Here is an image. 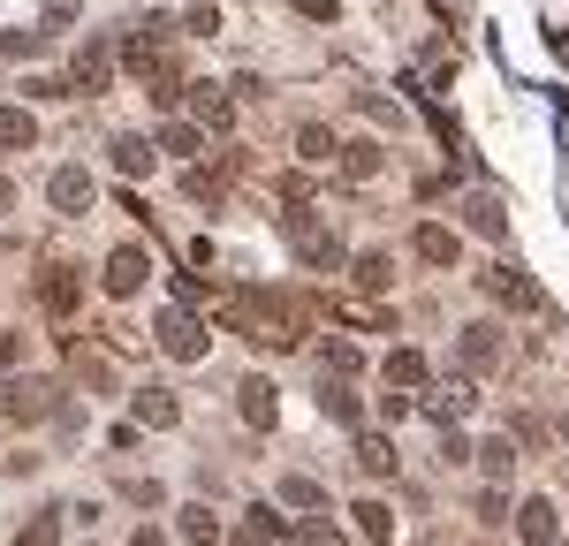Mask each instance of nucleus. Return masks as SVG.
Here are the masks:
<instances>
[{"label":"nucleus","mask_w":569,"mask_h":546,"mask_svg":"<svg viewBox=\"0 0 569 546\" xmlns=\"http://www.w3.org/2000/svg\"><path fill=\"white\" fill-rule=\"evenodd\" d=\"M152 144H160V152H176V160H198V152H206V130H198V122H168Z\"/></svg>","instance_id":"29"},{"label":"nucleus","mask_w":569,"mask_h":546,"mask_svg":"<svg viewBox=\"0 0 569 546\" xmlns=\"http://www.w3.org/2000/svg\"><path fill=\"white\" fill-rule=\"evenodd\" d=\"M152 160H160L152 136H114V168H122V175H152Z\"/></svg>","instance_id":"27"},{"label":"nucleus","mask_w":569,"mask_h":546,"mask_svg":"<svg viewBox=\"0 0 569 546\" xmlns=\"http://www.w3.org/2000/svg\"><path fill=\"white\" fill-rule=\"evenodd\" d=\"M281 235L297 243V259H305L311 273H342V235H335V228H319L305 205H289V213H281Z\"/></svg>","instance_id":"1"},{"label":"nucleus","mask_w":569,"mask_h":546,"mask_svg":"<svg viewBox=\"0 0 569 546\" xmlns=\"http://www.w3.org/2000/svg\"><path fill=\"white\" fill-rule=\"evenodd\" d=\"M122 494H130L137 508H160V501H168V494H160V478H122Z\"/></svg>","instance_id":"36"},{"label":"nucleus","mask_w":569,"mask_h":546,"mask_svg":"<svg viewBox=\"0 0 569 546\" xmlns=\"http://www.w3.org/2000/svg\"><path fill=\"white\" fill-rule=\"evenodd\" d=\"M463 228L486 235V243H501V235H509V205H501L493 190H471V198H463Z\"/></svg>","instance_id":"9"},{"label":"nucleus","mask_w":569,"mask_h":546,"mask_svg":"<svg viewBox=\"0 0 569 546\" xmlns=\"http://www.w3.org/2000/svg\"><path fill=\"white\" fill-rule=\"evenodd\" d=\"M357 364H365V357H357V342H342V334H335V342H327V357H319V372H342V380H350Z\"/></svg>","instance_id":"34"},{"label":"nucleus","mask_w":569,"mask_h":546,"mask_svg":"<svg viewBox=\"0 0 569 546\" xmlns=\"http://www.w3.org/2000/svg\"><path fill=\"white\" fill-rule=\"evenodd\" d=\"M311 190H319L311 175H281V198H289V205H311Z\"/></svg>","instance_id":"38"},{"label":"nucleus","mask_w":569,"mask_h":546,"mask_svg":"<svg viewBox=\"0 0 569 546\" xmlns=\"http://www.w3.org/2000/svg\"><path fill=\"white\" fill-rule=\"evenodd\" d=\"M350 273H357V289H365V296H388L395 259H388V251H357V259H350Z\"/></svg>","instance_id":"22"},{"label":"nucleus","mask_w":569,"mask_h":546,"mask_svg":"<svg viewBox=\"0 0 569 546\" xmlns=\"http://www.w3.org/2000/svg\"><path fill=\"white\" fill-rule=\"evenodd\" d=\"M471 410H479L471 380H448V395H433V403H426V417H433V425H456V417H471Z\"/></svg>","instance_id":"23"},{"label":"nucleus","mask_w":569,"mask_h":546,"mask_svg":"<svg viewBox=\"0 0 569 546\" xmlns=\"http://www.w3.org/2000/svg\"><path fill=\"white\" fill-rule=\"evenodd\" d=\"M350 516H357V539H365V546H395V516H388V501H357Z\"/></svg>","instance_id":"21"},{"label":"nucleus","mask_w":569,"mask_h":546,"mask_svg":"<svg viewBox=\"0 0 569 546\" xmlns=\"http://www.w3.org/2000/svg\"><path fill=\"white\" fill-rule=\"evenodd\" d=\"M418 259L448 273L456 259H463V235H456V228H440V221H426V228H418Z\"/></svg>","instance_id":"15"},{"label":"nucleus","mask_w":569,"mask_h":546,"mask_svg":"<svg viewBox=\"0 0 569 546\" xmlns=\"http://www.w3.org/2000/svg\"><path fill=\"white\" fill-rule=\"evenodd\" d=\"M114 61H122V53H114L107 39H84V46H77V61H69V91L99 99V91L114 84Z\"/></svg>","instance_id":"4"},{"label":"nucleus","mask_w":569,"mask_h":546,"mask_svg":"<svg viewBox=\"0 0 569 546\" xmlns=\"http://www.w3.org/2000/svg\"><path fill=\"white\" fill-rule=\"evenodd\" d=\"M297 160H305V168H335V160H342L335 130H327V122H305V130H297Z\"/></svg>","instance_id":"18"},{"label":"nucleus","mask_w":569,"mask_h":546,"mask_svg":"<svg viewBox=\"0 0 569 546\" xmlns=\"http://www.w3.org/2000/svg\"><path fill=\"white\" fill-rule=\"evenodd\" d=\"M39 304H46L53 318H69L77 304H84V273H77V266H46V273H39Z\"/></svg>","instance_id":"7"},{"label":"nucleus","mask_w":569,"mask_h":546,"mask_svg":"<svg viewBox=\"0 0 569 546\" xmlns=\"http://www.w3.org/2000/svg\"><path fill=\"white\" fill-rule=\"evenodd\" d=\"M130 417H137V425H152V433H176V425H182L176 387H137V395H130Z\"/></svg>","instance_id":"8"},{"label":"nucleus","mask_w":569,"mask_h":546,"mask_svg":"<svg viewBox=\"0 0 569 546\" xmlns=\"http://www.w3.org/2000/svg\"><path fill=\"white\" fill-rule=\"evenodd\" d=\"M463 364H471V372H501V364H509V342H501V326H463Z\"/></svg>","instance_id":"11"},{"label":"nucleus","mask_w":569,"mask_h":546,"mask_svg":"<svg viewBox=\"0 0 569 546\" xmlns=\"http://www.w3.org/2000/svg\"><path fill=\"white\" fill-rule=\"evenodd\" d=\"M297 16H305V23H335V16H342V0H297Z\"/></svg>","instance_id":"37"},{"label":"nucleus","mask_w":569,"mask_h":546,"mask_svg":"<svg viewBox=\"0 0 569 546\" xmlns=\"http://www.w3.org/2000/svg\"><path fill=\"white\" fill-rule=\"evenodd\" d=\"M46 198H53V213L84 221V213H91V198H99V182H91L84 168H53V182H46Z\"/></svg>","instance_id":"6"},{"label":"nucleus","mask_w":569,"mask_h":546,"mask_svg":"<svg viewBox=\"0 0 569 546\" xmlns=\"http://www.w3.org/2000/svg\"><path fill=\"white\" fill-rule=\"evenodd\" d=\"M357 471H365V478H395V441L388 433H365V425H357Z\"/></svg>","instance_id":"17"},{"label":"nucleus","mask_w":569,"mask_h":546,"mask_svg":"<svg viewBox=\"0 0 569 546\" xmlns=\"http://www.w3.org/2000/svg\"><path fill=\"white\" fill-rule=\"evenodd\" d=\"M39 144V114L31 107H0V152H31Z\"/></svg>","instance_id":"20"},{"label":"nucleus","mask_w":569,"mask_h":546,"mask_svg":"<svg viewBox=\"0 0 569 546\" xmlns=\"http://www.w3.org/2000/svg\"><path fill=\"white\" fill-rule=\"evenodd\" d=\"M182 31H190V39H213V31H220V8H213V0H190V8H182Z\"/></svg>","instance_id":"33"},{"label":"nucleus","mask_w":569,"mask_h":546,"mask_svg":"<svg viewBox=\"0 0 569 546\" xmlns=\"http://www.w3.org/2000/svg\"><path fill=\"white\" fill-rule=\"evenodd\" d=\"M281 532H289V524H281V516H273V508L259 501V508L236 524V546H281Z\"/></svg>","instance_id":"25"},{"label":"nucleus","mask_w":569,"mask_h":546,"mask_svg":"<svg viewBox=\"0 0 569 546\" xmlns=\"http://www.w3.org/2000/svg\"><path fill=\"white\" fill-rule=\"evenodd\" d=\"M319 410H327L335 425H365V403L350 395V380H342V372H335V380L319 372Z\"/></svg>","instance_id":"16"},{"label":"nucleus","mask_w":569,"mask_h":546,"mask_svg":"<svg viewBox=\"0 0 569 546\" xmlns=\"http://www.w3.org/2000/svg\"><path fill=\"white\" fill-rule=\"evenodd\" d=\"M388 380H395V387H426V380H433L426 350H388Z\"/></svg>","instance_id":"28"},{"label":"nucleus","mask_w":569,"mask_h":546,"mask_svg":"<svg viewBox=\"0 0 569 546\" xmlns=\"http://www.w3.org/2000/svg\"><path fill=\"white\" fill-rule=\"evenodd\" d=\"M144 273H152V259H144L137 243H122V251L107 259V273H99V281H107V296H137V289H144Z\"/></svg>","instance_id":"10"},{"label":"nucleus","mask_w":569,"mask_h":546,"mask_svg":"<svg viewBox=\"0 0 569 546\" xmlns=\"http://www.w3.org/2000/svg\"><path fill=\"white\" fill-rule=\"evenodd\" d=\"M152 334H160V350H168L176 364H198V357H206V342H213V334L190 318V304H168V312L152 318Z\"/></svg>","instance_id":"3"},{"label":"nucleus","mask_w":569,"mask_h":546,"mask_svg":"<svg viewBox=\"0 0 569 546\" xmlns=\"http://www.w3.org/2000/svg\"><path fill=\"white\" fill-rule=\"evenodd\" d=\"M130 546H168V539H160V532H137V539Z\"/></svg>","instance_id":"40"},{"label":"nucleus","mask_w":569,"mask_h":546,"mask_svg":"<svg viewBox=\"0 0 569 546\" xmlns=\"http://www.w3.org/2000/svg\"><path fill=\"white\" fill-rule=\"evenodd\" d=\"M53 410H61V387H53V380H39V372L0 380V417H8V425H39Z\"/></svg>","instance_id":"2"},{"label":"nucleus","mask_w":569,"mask_h":546,"mask_svg":"<svg viewBox=\"0 0 569 546\" xmlns=\"http://www.w3.org/2000/svg\"><path fill=\"white\" fill-rule=\"evenodd\" d=\"M190 122H198L206 136L236 130V99H228V84H190Z\"/></svg>","instance_id":"5"},{"label":"nucleus","mask_w":569,"mask_h":546,"mask_svg":"<svg viewBox=\"0 0 569 546\" xmlns=\"http://www.w3.org/2000/svg\"><path fill=\"white\" fill-rule=\"evenodd\" d=\"M517 532H525V546H555V501L531 494L525 508H517Z\"/></svg>","instance_id":"24"},{"label":"nucleus","mask_w":569,"mask_h":546,"mask_svg":"<svg viewBox=\"0 0 569 546\" xmlns=\"http://www.w3.org/2000/svg\"><path fill=\"white\" fill-rule=\"evenodd\" d=\"M236 410H243V425H273L281 417V387L273 380H243L236 387Z\"/></svg>","instance_id":"13"},{"label":"nucleus","mask_w":569,"mask_h":546,"mask_svg":"<svg viewBox=\"0 0 569 546\" xmlns=\"http://www.w3.org/2000/svg\"><path fill=\"white\" fill-rule=\"evenodd\" d=\"M39 16H46V31H69V23H77V16H84V0H46Z\"/></svg>","instance_id":"35"},{"label":"nucleus","mask_w":569,"mask_h":546,"mask_svg":"<svg viewBox=\"0 0 569 546\" xmlns=\"http://www.w3.org/2000/svg\"><path fill=\"white\" fill-rule=\"evenodd\" d=\"M8 205H16V182H8V175H0V213H8Z\"/></svg>","instance_id":"39"},{"label":"nucleus","mask_w":569,"mask_h":546,"mask_svg":"<svg viewBox=\"0 0 569 546\" xmlns=\"http://www.w3.org/2000/svg\"><path fill=\"white\" fill-rule=\"evenodd\" d=\"M61 516H69V508H46V516H31V524L16 532V546H61Z\"/></svg>","instance_id":"31"},{"label":"nucleus","mask_w":569,"mask_h":546,"mask_svg":"<svg viewBox=\"0 0 569 546\" xmlns=\"http://www.w3.org/2000/svg\"><path fill=\"white\" fill-rule=\"evenodd\" d=\"M335 168H342L350 182H372L380 168H388V144H380V136H357V144H342V160H335Z\"/></svg>","instance_id":"14"},{"label":"nucleus","mask_w":569,"mask_h":546,"mask_svg":"<svg viewBox=\"0 0 569 546\" xmlns=\"http://www.w3.org/2000/svg\"><path fill=\"white\" fill-rule=\"evenodd\" d=\"M281 501H289V508H327V486L297 471V478H281Z\"/></svg>","instance_id":"32"},{"label":"nucleus","mask_w":569,"mask_h":546,"mask_svg":"<svg viewBox=\"0 0 569 546\" xmlns=\"http://www.w3.org/2000/svg\"><path fill=\"white\" fill-rule=\"evenodd\" d=\"M182 190H190L198 205H220V198H228V175L206 168V160H190V168H182Z\"/></svg>","instance_id":"26"},{"label":"nucleus","mask_w":569,"mask_h":546,"mask_svg":"<svg viewBox=\"0 0 569 546\" xmlns=\"http://www.w3.org/2000/svg\"><path fill=\"white\" fill-rule=\"evenodd\" d=\"M486 289H493V296H501L509 312H539V289H531V273H525V266H509V259L486 273Z\"/></svg>","instance_id":"12"},{"label":"nucleus","mask_w":569,"mask_h":546,"mask_svg":"<svg viewBox=\"0 0 569 546\" xmlns=\"http://www.w3.org/2000/svg\"><path fill=\"white\" fill-rule=\"evenodd\" d=\"M479 463H486V478H509V471H517V433H493L479 448Z\"/></svg>","instance_id":"30"},{"label":"nucleus","mask_w":569,"mask_h":546,"mask_svg":"<svg viewBox=\"0 0 569 546\" xmlns=\"http://www.w3.org/2000/svg\"><path fill=\"white\" fill-rule=\"evenodd\" d=\"M176 539H190V546H220V516L206 508V501H190V508H176Z\"/></svg>","instance_id":"19"}]
</instances>
